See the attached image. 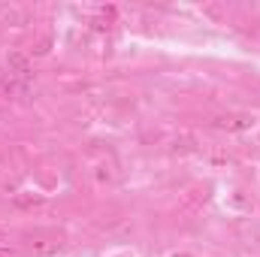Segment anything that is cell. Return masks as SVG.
I'll use <instances>...</instances> for the list:
<instances>
[{"mask_svg":"<svg viewBox=\"0 0 260 257\" xmlns=\"http://www.w3.org/2000/svg\"><path fill=\"white\" fill-rule=\"evenodd\" d=\"M3 236H6V230H3V227H0V239H3Z\"/></svg>","mask_w":260,"mask_h":257,"instance_id":"8","label":"cell"},{"mask_svg":"<svg viewBox=\"0 0 260 257\" xmlns=\"http://www.w3.org/2000/svg\"><path fill=\"white\" fill-rule=\"evenodd\" d=\"M12 203H15L18 209H30V206H40V203H43V197H40V194H15V197H12Z\"/></svg>","mask_w":260,"mask_h":257,"instance_id":"3","label":"cell"},{"mask_svg":"<svg viewBox=\"0 0 260 257\" xmlns=\"http://www.w3.org/2000/svg\"><path fill=\"white\" fill-rule=\"evenodd\" d=\"M212 127L227 130V133H239V130L251 127V118H248V115H218V118L212 121Z\"/></svg>","mask_w":260,"mask_h":257,"instance_id":"1","label":"cell"},{"mask_svg":"<svg viewBox=\"0 0 260 257\" xmlns=\"http://www.w3.org/2000/svg\"><path fill=\"white\" fill-rule=\"evenodd\" d=\"M6 67H9V73L18 76V79H30V76H34V73H30V58L21 55V52H9V55H6Z\"/></svg>","mask_w":260,"mask_h":257,"instance_id":"2","label":"cell"},{"mask_svg":"<svg viewBox=\"0 0 260 257\" xmlns=\"http://www.w3.org/2000/svg\"><path fill=\"white\" fill-rule=\"evenodd\" d=\"M0 18H3V21H15V24H24V15H21L18 9H3Z\"/></svg>","mask_w":260,"mask_h":257,"instance_id":"5","label":"cell"},{"mask_svg":"<svg viewBox=\"0 0 260 257\" xmlns=\"http://www.w3.org/2000/svg\"><path fill=\"white\" fill-rule=\"evenodd\" d=\"M61 248V242L58 239H46V242H34V254H52V251H58Z\"/></svg>","mask_w":260,"mask_h":257,"instance_id":"4","label":"cell"},{"mask_svg":"<svg viewBox=\"0 0 260 257\" xmlns=\"http://www.w3.org/2000/svg\"><path fill=\"white\" fill-rule=\"evenodd\" d=\"M49 43H52V40L46 37V40H43V43H40V46L34 49V55H46V52H49Z\"/></svg>","mask_w":260,"mask_h":257,"instance_id":"6","label":"cell"},{"mask_svg":"<svg viewBox=\"0 0 260 257\" xmlns=\"http://www.w3.org/2000/svg\"><path fill=\"white\" fill-rule=\"evenodd\" d=\"M0 257H18V251H15V248H3V245H0Z\"/></svg>","mask_w":260,"mask_h":257,"instance_id":"7","label":"cell"}]
</instances>
